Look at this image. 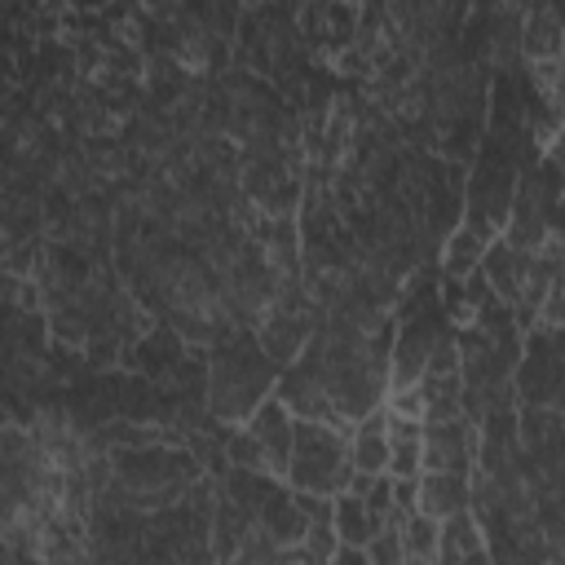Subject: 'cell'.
I'll list each match as a JSON object with an SVG mask.
<instances>
[{"instance_id": "cell-3", "label": "cell", "mask_w": 565, "mask_h": 565, "mask_svg": "<svg viewBox=\"0 0 565 565\" xmlns=\"http://www.w3.org/2000/svg\"><path fill=\"white\" fill-rule=\"evenodd\" d=\"M516 406H561V331L530 327L512 366Z\"/></svg>"}, {"instance_id": "cell-4", "label": "cell", "mask_w": 565, "mask_h": 565, "mask_svg": "<svg viewBox=\"0 0 565 565\" xmlns=\"http://www.w3.org/2000/svg\"><path fill=\"white\" fill-rule=\"evenodd\" d=\"M472 455H477V428L459 415V419H433L424 424V441H419V459L424 472H472Z\"/></svg>"}, {"instance_id": "cell-9", "label": "cell", "mask_w": 565, "mask_h": 565, "mask_svg": "<svg viewBox=\"0 0 565 565\" xmlns=\"http://www.w3.org/2000/svg\"><path fill=\"white\" fill-rule=\"evenodd\" d=\"M331 530H335V539H340V543H349V547H366L384 525H375V521H371V512H366L362 494L344 490V494H335V499H331Z\"/></svg>"}, {"instance_id": "cell-10", "label": "cell", "mask_w": 565, "mask_h": 565, "mask_svg": "<svg viewBox=\"0 0 565 565\" xmlns=\"http://www.w3.org/2000/svg\"><path fill=\"white\" fill-rule=\"evenodd\" d=\"M463 415V384L459 375H424L419 380V419H459Z\"/></svg>"}, {"instance_id": "cell-7", "label": "cell", "mask_w": 565, "mask_h": 565, "mask_svg": "<svg viewBox=\"0 0 565 565\" xmlns=\"http://www.w3.org/2000/svg\"><path fill=\"white\" fill-rule=\"evenodd\" d=\"M349 463L353 472L380 477L388 468V437H384V406L366 411L358 424H349Z\"/></svg>"}, {"instance_id": "cell-12", "label": "cell", "mask_w": 565, "mask_h": 565, "mask_svg": "<svg viewBox=\"0 0 565 565\" xmlns=\"http://www.w3.org/2000/svg\"><path fill=\"white\" fill-rule=\"evenodd\" d=\"M397 539H402V565H433L437 561V521L433 516H402L397 521Z\"/></svg>"}, {"instance_id": "cell-8", "label": "cell", "mask_w": 565, "mask_h": 565, "mask_svg": "<svg viewBox=\"0 0 565 565\" xmlns=\"http://www.w3.org/2000/svg\"><path fill=\"white\" fill-rule=\"evenodd\" d=\"M516 49H521L525 62L561 57V13H556L552 4H530V9H521Z\"/></svg>"}, {"instance_id": "cell-5", "label": "cell", "mask_w": 565, "mask_h": 565, "mask_svg": "<svg viewBox=\"0 0 565 565\" xmlns=\"http://www.w3.org/2000/svg\"><path fill=\"white\" fill-rule=\"evenodd\" d=\"M238 428L260 446L269 472L282 481V477H287V459H291V411L269 393V397H260V406H256V411L247 415V424H238Z\"/></svg>"}, {"instance_id": "cell-11", "label": "cell", "mask_w": 565, "mask_h": 565, "mask_svg": "<svg viewBox=\"0 0 565 565\" xmlns=\"http://www.w3.org/2000/svg\"><path fill=\"white\" fill-rule=\"evenodd\" d=\"M446 247H441V260H437V274H441V282H463L477 265H481V252H486V243L477 238V234H468L463 225H455L446 238H441Z\"/></svg>"}, {"instance_id": "cell-2", "label": "cell", "mask_w": 565, "mask_h": 565, "mask_svg": "<svg viewBox=\"0 0 565 565\" xmlns=\"http://www.w3.org/2000/svg\"><path fill=\"white\" fill-rule=\"evenodd\" d=\"M287 490L296 494H322L335 499L353 481L349 463V428L291 419V459H287Z\"/></svg>"}, {"instance_id": "cell-1", "label": "cell", "mask_w": 565, "mask_h": 565, "mask_svg": "<svg viewBox=\"0 0 565 565\" xmlns=\"http://www.w3.org/2000/svg\"><path fill=\"white\" fill-rule=\"evenodd\" d=\"M278 366L265 358L256 331H225L212 353H207V415L238 428V419H247L260 397L274 393Z\"/></svg>"}, {"instance_id": "cell-6", "label": "cell", "mask_w": 565, "mask_h": 565, "mask_svg": "<svg viewBox=\"0 0 565 565\" xmlns=\"http://www.w3.org/2000/svg\"><path fill=\"white\" fill-rule=\"evenodd\" d=\"M468 508V477L459 472H419L415 477V512L446 521Z\"/></svg>"}, {"instance_id": "cell-14", "label": "cell", "mask_w": 565, "mask_h": 565, "mask_svg": "<svg viewBox=\"0 0 565 565\" xmlns=\"http://www.w3.org/2000/svg\"><path fill=\"white\" fill-rule=\"evenodd\" d=\"M327 565H371V561H366V552H362V547H349V543H340V547L327 556Z\"/></svg>"}, {"instance_id": "cell-13", "label": "cell", "mask_w": 565, "mask_h": 565, "mask_svg": "<svg viewBox=\"0 0 565 565\" xmlns=\"http://www.w3.org/2000/svg\"><path fill=\"white\" fill-rule=\"evenodd\" d=\"M362 552H366V561H371V565H402V539H397V521H388V525H384V530H380V534H375V539H371Z\"/></svg>"}]
</instances>
